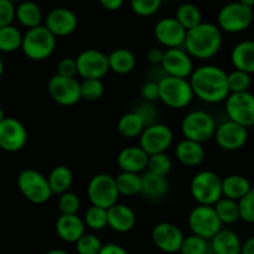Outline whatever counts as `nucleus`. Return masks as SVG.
Returning <instances> with one entry per match:
<instances>
[{
	"mask_svg": "<svg viewBox=\"0 0 254 254\" xmlns=\"http://www.w3.org/2000/svg\"><path fill=\"white\" fill-rule=\"evenodd\" d=\"M193 96L205 103L225 102L230 94L227 73L215 64H203L193 69L189 79Z\"/></svg>",
	"mask_w": 254,
	"mask_h": 254,
	"instance_id": "obj_1",
	"label": "nucleus"
},
{
	"mask_svg": "<svg viewBox=\"0 0 254 254\" xmlns=\"http://www.w3.org/2000/svg\"><path fill=\"white\" fill-rule=\"evenodd\" d=\"M222 42V31L217 25L202 21L186 31L184 47L192 59L210 60L220 52Z\"/></svg>",
	"mask_w": 254,
	"mask_h": 254,
	"instance_id": "obj_2",
	"label": "nucleus"
},
{
	"mask_svg": "<svg viewBox=\"0 0 254 254\" xmlns=\"http://www.w3.org/2000/svg\"><path fill=\"white\" fill-rule=\"evenodd\" d=\"M56 40L45 25H40L29 29L22 35L21 50L27 59L32 61H44L54 54Z\"/></svg>",
	"mask_w": 254,
	"mask_h": 254,
	"instance_id": "obj_3",
	"label": "nucleus"
},
{
	"mask_svg": "<svg viewBox=\"0 0 254 254\" xmlns=\"http://www.w3.org/2000/svg\"><path fill=\"white\" fill-rule=\"evenodd\" d=\"M159 101L173 109L186 108L193 99V92L189 79L165 76L158 82Z\"/></svg>",
	"mask_w": 254,
	"mask_h": 254,
	"instance_id": "obj_4",
	"label": "nucleus"
},
{
	"mask_svg": "<svg viewBox=\"0 0 254 254\" xmlns=\"http://www.w3.org/2000/svg\"><path fill=\"white\" fill-rule=\"evenodd\" d=\"M190 191L198 205L213 206L222 198V180L213 171H200L191 180Z\"/></svg>",
	"mask_w": 254,
	"mask_h": 254,
	"instance_id": "obj_5",
	"label": "nucleus"
},
{
	"mask_svg": "<svg viewBox=\"0 0 254 254\" xmlns=\"http://www.w3.org/2000/svg\"><path fill=\"white\" fill-rule=\"evenodd\" d=\"M254 20L253 10L240 1L223 5L217 15V26L221 31L228 34H240L246 31Z\"/></svg>",
	"mask_w": 254,
	"mask_h": 254,
	"instance_id": "obj_6",
	"label": "nucleus"
},
{
	"mask_svg": "<svg viewBox=\"0 0 254 254\" xmlns=\"http://www.w3.org/2000/svg\"><path fill=\"white\" fill-rule=\"evenodd\" d=\"M216 128L217 127L213 117L205 111L190 112L181 122V131L185 139L200 144L213 138Z\"/></svg>",
	"mask_w": 254,
	"mask_h": 254,
	"instance_id": "obj_7",
	"label": "nucleus"
},
{
	"mask_svg": "<svg viewBox=\"0 0 254 254\" xmlns=\"http://www.w3.org/2000/svg\"><path fill=\"white\" fill-rule=\"evenodd\" d=\"M17 188L30 202L41 205L51 198L52 191L50 189L47 178L34 169L22 170L17 176Z\"/></svg>",
	"mask_w": 254,
	"mask_h": 254,
	"instance_id": "obj_8",
	"label": "nucleus"
},
{
	"mask_svg": "<svg viewBox=\"0 0 254 254\" xmlns=\"http://www.w3.org/2000/svg\"><path fill=\"white\" fill-rule=\"evenodd\" d=\"M87 195L92 206L108 210L118 203L119 192L117 190L116 180L108 174H98L91 179L87 188Z\"/></svg>",
	"mask_w": 254,
	"mask_h": 254,
	"instance_id": "obj_9",
	"label": "nucleus"
},
{
	"mask_svg": "<svg viewBox=\"0 0 254 254\" xmlns=\"http://www.w3.org/2000/svg\"><path fill=\"white\" fill-rule=\"evenodd\" d=\"M189 227L192 235L210 241L222 230V223L213 206L198 205L189 215Z\"/></svg>",
	"mask_w": 254,
	"mask_h": 254,
	"instance_id": "obj_10",
	"label": "nucleus"
},
{
	"mask_svg": "<svg viewBox=\"0 0 254 254\" xmlns=\"http://www.w3.org/2000/svg\"><path fill=\"white\" fill-rule=\"evenodd\" d=\"M225 108L228 121L241 124L247 129L254 126V94L250 91L228 94Z\"/></svg>",
	"mask_w": 254,
	"mask_h": 254,
	"instance_id": "obj_11",
	"label": "nucleus"
},
{
	"mask_svg": "<svg viewBox=\"0 0 254 254\" xmlns=\"http://www.w3.org/2000/svg\"><path fill=\"white\" fill-rule=\"evenodd\" d=\"M174 134L169 126L163 123H153L145 127L139 136V146L148 156L165 153L173 144Z\"/></svg>",
	"mask_w": 254,
	"mask_h": 254,
	"instance_id": "obj_12",
	"label": "nucleus"
},
{
	"mask_svg": "<svg viewBox=\"0 0 254 254\" xmlns=\"http://www.w3.org/2000/svg\"><path fill=\"white\" fill-rule=\"evenodd\" d=\"M74 60L77 74L83 79H102L109 71L108 56L99 50H84Z\"/></svg>",
	"mask_w": 254,
	"mask_h": 254,
	"instance_id": "obj_13",
	"label": "nucleus"
},
{
	"mask_svg": "<svg viewBox=\"0 0 254 254\" xmlns=\"http://www.w3.org/2000/svg\"><path fill=\"white\" fill-rule=\"evenodd\" d=\"M47 91L51 98L60 106H74L81 101L79 82L76 78L62 77L56 73L50 78L47 83Z\"/></svg>",
	"mask_w": 254,
	"mask_h": 254,
	"instance_id": "obj_14",
	"label": "nucleus"
},
{
	"mask_svg": "<svg viewBox=\"0 0 254 254\" xmlns=\"http://www.w3.org/2000/svg\"><path fill=\"white\" fill-rule=\"evenodd\" d=\"M27 130L16 118L5 117L0 123V149L7 153L19 151L26 145Z\"/></svg>",
	"mask_w": 254,
	"mask_h": 254,
	"instance_id": "obj_15",
	"label": "nucleus"
},
{
	"mask_svg": "<svg viewBox=\"0 0 254 254\" xmlns=\"http://www.w3.org/2000/svg\"><path fill=\"white\" fill-rule=\"evenodd\" d=\"M213 138L223 150H240L248 140V129L232 121H226L216 128Z\"/></svg>",
	"mask_w": 254,
	"mask_h": 254,
	"instance_id": "obj_16",
	"label": "nucleus"
},
{
	"mask_svg": "<svg viewBox=\"0 0 254 254\" xmlns=\"http://www.w3.org/2000/svg\"><path fill=\"white\" fill-rule=\"evenodd\" d=\"M161 67L168 76L178 78H190L193 72L192 57L185 51V49H166L164 51Z\"/></svg>",
	"mask_w": 254,
	"mask_h": 254,
	"instance_id": "obj_17",
	"label": "nucleus"
},
{
	"mask_svg": "<svg viewBox=\"0 0 254 254\" xmlns=\"http://www.w3.org/2000/svg\"><path fill=\"white\" fill-rule=\"evenodd\" d=\"M185 238L183 231L178 226L169 222H160L151 231V240L161 252L174 254L180 251Z\"/></svg>",
	"mask_w": 254,
	"mask_h": 254,
	"instance_id": "obj_18",
	"label": "nucleus"
},
{
	"mask_svg": "<svg viewBox=\"0 0 254 254\" xmlns=\"http://www.w3.org/2000/svg\"><path fill=\"white\" fill-rule=\"evenodd\" d=\"M154 35L160 45L166 49H176L184 46L186 30L179 24L175 17H163L154 27Z\"/></svg>",
	"mask_w": 254,
	"mask_h": 254,
	"instance_id": "obj_19",
	"label": "nucleus"
},
{
	"mask_svg": "<svg viewBox=\"0 0 254 254\" xmlns=\"http://www.w3.org/2000/svg\"><path fill=\"white\" fill-rule=\"evenodd\" d=\"M78 25V19L72 10L56 7L47 14L45 26L55 37H64L73 34Z\"/></svg>",
	"mask_w": 254,
	"mask_h": 254,
	"instance_id": "obj_20",
	"label": "nucleus"
},
{
	"mask_svg": "<svg viewBox=\"0 0 254 254\" xmlns=\"http://www.w3.org/2000/svg\"><path fill=\"white\" fill-rule=\"evenodd\" d=\"M108 227L118 233H127L135 226V213L129 206L116 203L107 210Z\"/></svg>",
	"mask_w": 254,
	"mask_h": 254,
	"instance_id": "obj_21",
	"label": "nucleus"
},
{
	"mask_svg": "<svg viewBox=\"0 0 254 254\" xmlns=\"http://www.w3.org/2000/svg\"><path fill=\"white\" fill-rule=\"evenodd\" d=\"M148 154L140 146H128L119 151L117 163L124 173L139 174L148 166Z\"/></svg>",
	"mask_w": 254,
	"mask_h": 254,
	"instance_id": "obj_22",
	"label": "nucleus"
},
{
	"mask_svg": "<svg viewBox=\"0 0 254 254\" xmlns=\"http://www.w3.org/2000/svg\"><path fill=\"white\" fill-rule=\"evenodd\" d=\"M56 233L64 242L76 243L86 233V225L78 215H61L56 221Z\"/></svg>",
	"mask_w": 254,
	"mask_h": 254,
	"instance_id": "obj_23",
	"label": "nucleus"
},
{
	"mask_svg": "<svg viewBox=\"0 0 254 254\" xmlns=\"http://www.w3.org/2000/svg\"><path fill=\"white\" fill-rule=\"evenodd\" d=\"M175 155L183 165L193 168L203 163L206 153L202 144L189 140V139H183L176 145Z\"/></svg>",
	"mask_w": 254,
	"mask_h": 254,
	"instance_id": "obj_24",
	"label": "nucleus"
},
{
	"mask_svg": "<svg viewBox=\"0 0 254 254\" xmlns=\"http://www.w3.org/2000/svg\"><path fill=\"white\" fill-rule=\"evenodd\" d=\"M231 62L235 69L246 73H254V42L245 40L236 45L231 52Z\"/></svg>",
	"mask_w": 254,
	"mask_h": 254,
	"instance_id": "obj_25",
	"label": "nucleus"
},
{
	"mask_svg": "<svg viewBox=\"0 0 254 254\" xmlns=\"http://www.w3.org/2000/svg\"><path fill=\"white\" fill-rule=\"evenodd\" d=\"M242 241L232 230H221L210 240L213 254H241Z\"/></svg>",
	"mask_w": 254,
	"mask_h": 254,
	"instance_id": "obj_26",
	"label": "nucleus"
},
{
	"mask_svg": "<svg viewBox=\"0 0 254 254\" xmlns=\"http://www.w3.org/2000/svg\"><path fill=\"white\" fill-rule=\"evenodd\" d=\"M169 183L164 176L155 175L153 173L146 171L141 176V191L140 193L149 200H160L168 193Z\"/></svg>",
	"mask_w": 254,
	"mask_h": 254,
	"instance_id": "obj_27",
	"label": "nucleus"
},
{
	"mask_svg": "<svg viewBox=\"0 0 254 254\" xmlns=\"http://www.w3.org/2000/svg\"><path fill=\"white\" fill-rule=\"evenodd\" d=\"M252 190V183L246 176L228 175L222 180V197L240 201Z\"/></svg>",
	"mask_w": 254,
	"mask_h": 254,
	"instance_id": "obj_28",
	"label": "nucleus"
},
{
	"mask_svg": "<svg viewBox=\"0 0 254 254\" xmlns=\"http://www.w3.org/2000/svg\"><path fill=\"white\" fill-rule=\"evenodd\" d=\"M15 19L29 30L41 25L42 11L36 2L24 0L15 6Z\"/></svg>",
	"mask_w": 254,
	"mask_h": 254,
	"instance_id": "obj_29",
	"label": "nucleus"
},
{
	"mask_svg": "<svg viewBox=\"0 0 254 254\" xmlns=\"http://www.w3.org/2000/svg\"><path fill=\"white\" fill-rule=\"evenodd\" d=\"M109 71L118 74H128L135 68L136 59L128 49H116L108 55Z\"/></svg>",
	"mask_w": 254,
	"mask_h": 254,
	"instance_id": "obj_30",
	"label": "nucleus"
},
{
	"mask_svg": "<svg viewBox=\"0 0 254 254\" xmlns=\"http://www.w3.org/2000/svg\"><path fill=\"white\" fill-rule=\"evenodd\" d=\"M145 127V121L136 111L128 112V113L123 114L118 122V131L124 138H136V136H140Z\"/></svg>",
	"mask_w": 254,
	"mask_h": 254,
	"instance_id": "obj_31",
	"label": "nucleus"
},
{
	"mask_svg": "<svg viewBox=\"0 0 254 254\" xmlns=\"http://www.w3.org/2000/svg\"><path fill=\"white\" fill-rule=\"evenodd\" d=\"M47 181H49L52 193L62 195L64 192H67L68 189L71 188L73 175H72V171L67 166L60 165L52 169L49 178H47Z\"/></svg>",
	"mask_w": 254,
	"mask_h": 254,
	"instance_id": "obj_32",
	"label": "nucleus"
},
{
	"mask_svg": "<svg viewBox=\"0 0 254 254\" xmlns=\"http://www.w3.org/2000/svg\"><path fill=\"white\" fill-rule=\"evenodd\" d=\"M174 17L178 20L179 24L186 31L192 29V27L197 26L198 24L202 22V14H201L200 9L195 4H191V2H184V4H181L176 9L175 16Z\"/></svg>",
	"mask_w": 254,
	"mask_h": 254,
	"instance_id": "obj_33",
	"label": "nucleus"
},
{
	"mask_svg": "<svg viewBox=\"0 0 254 254\" xmlns=\"http://www.w3.org/2000/svg\"><path fill=\"white\" fill-rule=\"evenodd\" d=\"M117 185V190H118L119 196H135L140 193L141 191V176L139 174L133 173H124L122 171L117 178H114Z\"/></svg>",
	"mask_w": 254,
	"mask_h": 254,
	"instance_id": "obj_34",
	"label": "nucleus"
},
{
	"mask_svg": "<svg viewBox=\"0 0 254 254\" xmlns=\"http://www.w3.org/2000/svg\"><path fill=\"white\" fill-rule=\"evenodd\" d=\"M22 34L14 25L0 27V52H15L21 49Z\"/></svg>",
	"mask_w": 254,
	"mask_h": 254,
	"instance_id": "obj_35",
	"label": "nucleus"
},
{
	"mask_svg": "<svg viewBox=\"0 0 254 254\" xmlns=\"http://www.w3.org/2000/svg\"><path fill=\"white\" fill-rule=\"evenodd\" d=\"M213 208L222 225H232L240 220V208L237 201L222 197L213 205Z\"/></svg>",
	"mask_w": 254,
	"mask_h": 254,
	"instance_id": "obj_36",
	"label": "nucleus"
},
{
	"mask_svg": "<svg viewBox=\"0 0 254 254\" xmlns=\"http://www.w3.org/2000/svg\"><path fill=\"white\" fill-rule=\"evenodd\" d=\"M83 222L86 227L91 228L92 231H102L108 226L107 221V210L97 206H91L84 213Z\"/></svg>",
	"mask_w": 254,
	"mask_h": 254,
	"instance_id": "obj_37",
	"label": "nucleus"
},
{
	"mask_svg": "<svg viewBox=\"0 0 254 254\" xmlns=\"http://www.w3.org/2000/svg\"><path fill=\"white\" fill-rule=\"evenodd\" d=\"M227 82L230 93H242L250 91L252 86V77L250 73L235 69L231 73H227Z\"/></svg>",
	"mask_w": 254,
	"mask_h": 254,
	"instance_id": "obj_38",
	"label": "nucleus"
},
{
	"mask_svg": "<svg viewBox=\"0 0 254 254\" xmlns=\"http://www.w3.org/2000/svg\"><path fill=\"white\" fill-rule=\"evenodd\" d=\"M171 168H173V161H171L170 156L166 153H160L149 156L148 166H146L149 173L166 178L171 171Z\"/></svg>",
	"mask_w": 254,
	"mask_h": 254,
	"instance_id": "obj_39",
	"label": "nucleus"
},
{
	"mask_svg": "<svg viewBox=\"0 0 254 254\" xmlns=\"http://www.w3.org/2000/svg\"><path fill=\"white\" fill-rule=\"evenodd\" d=\"M104 93V84L102 79H83L79 83V94L81 99L88 102L98 101Z\"/></svg>",
	"mask_w": 254,
	"mask_h": 254,
	"instance_id": "obj_40",
	"label": "nucleus"
},
{
	"mask_svg": "<svg viewBox=\"0 0 254 254\" xmlns=\"http://www.w3.org/2000/svg\"><path fill=\"white\" fill-rule=\"evenodd\" d=\"M210 245L208 241L198 237V236L191 235L184 238L183 245H181L180 254H206L207 253Z\"/></svg>",
	"mask_w": 254,
	"mask_h": 254,
	"instance_id": "obj_41",
	"label": "nucleus"
},
{
	"mask_svg": "<svg viewBox=\"0 0 254 254\" xmlns=\"http://www.w3.org/2000/svg\"><path fill=\"white\" fill-rule=\"evenodd\" d=\"M74 245L78 254H98L103 247L102 241L92 233H84Z\"/></svg>",
	"mask_w": 254,
	"mask_h": 254,
	"instance_id": "obj_42",
	"label": "nucleus"
},
{
	"mask_svg": "<svg viewBox=\"0 0 254 254\" xmlns=\"http://www.w3.org/2000/svg\"><path fill=\"white\" fill-rule=\"evenodd\" d=\"M163 0H130V7L138 16L148 17L156 14L161 7Z\"/></svg>",
	"mask_w": 254,
	"mask_h": 254,
	"instance_id": "obj_43",
	"label": "nucleus"
},
{
	"mask_svg": "<svg viewBox=\"0 0 254 254\" xmlns=\"http://www.w3.org/2000/svg\"><path fill=\"white\" fill-rule=\"evenodd\" d=\"M79 197L74 192L67 191L60 195L59 210L61 215H77L79 210Z\"/></svg>",
	"mask_w": 254,
	"mask_h": 254,
	"instance_id": "obj_44",
	"label": "nucleus"
},
{
	"mask_svg": "<svg viewBox=\"0 0 254 254\" xmlns=\"http://www.w3.org/2000/svg\"><path fill=\"white\" fill-rule=\"evenodd\" d=\"M240 220L247 223H254V191L251 190L246 196L238 201Z\"/></svg>",
	"mask_w": 254,
	"mask_h": 254,
	"instance_id": "obj_45",
	"label": "nucleus"
},
{
	"mask_svg": "<svg viewBox=\"0 0 254 254\" xmlns=\"http://www.w3.org/2000/svg\"><path fill=\"white\" fill-rule=\"evenodd\" d=\"M15 20V4L9 0H0V27L12 25Z\"/></svg>",
	"mask_w": 254,
	"mask_h": 254,
	"instance_id": "obj_46",
	"label": "nucleus"
},
{
	"mask_svg": "<svg viewBox=\"0 0 254 254\" xmlns=\"http://www.w3.org/2000/svg\"><path fill=\"white\" fill-rule=\"evenodd\" d=\"M57 74L62 77H68V78H74V76L77 74L76 60L69 59V57L61 60L57 66Z\"/></svg>",
	"mask_w": 254,
	"mask_h": 254,
	"instance_id": "obj_47",
	"label": "nucleus"
},
{
	"mask_svg": "<svg viewBox=\"0 0 254 254\" xmlns=\"http://www.w3.org/2000/svg\"><path fill=\"white\" fill-rule=\"evenodd\" d=\"M141 97L145 99L146 102L151 103L159 99V86L158 82L149 81L141 86Z\"/></svg>",
	"mask_w": 254,
	"mask_h": 254,
	"instance_id": "obj_48",
	"label": "nucleus"
},
{
	"mask_svg": "<svg viewBox=\"0 0 254 254\" xmlns=\"http://www.w3.org/2000/svg\"><path fill=\"white\" fill-rule=\"evenodd\" d=\"M98 254H129L127 250H124L122 246L116 245V243H107L103 245L101 252Z\"/></svg>",
	"mask_w": 254,
	"mask_h": 254,
	"instance_id": "obj_49",
	"label": "nucleus"
},
{
	"mask_svg": "<svg viewBox=\"0 0 254 254\" xmlns=\"http://www.w3.org/2000/svg\"><path fill=\"white\" fill-rule=\"evenodd\" d=\"M163 57H164V51L160 49H150L146 54V59L150 64H161V61H163Z\"/></svg>",
	"mask_w": 254,
	"mask_h": 254,
	"instance_id": "obj_50",
	"label": "nucleus"
},
{
	"mask_svg": "<svg viewBox=\"0 0 254 254\" xmlns=\"http://www.w3.org/2000/svg\"><path fill=\"white\" fill-rule=\"evenodd\" d=\"M101 6L108 11H117L124 5V0H98Z\"/></svg>",
	"mask_w": 254,
	"mask_h": 254,
	"instance_id": "obj_51",
	"label": "nucleus"
},
{
	"mask_svg": "<svg viewBox=\"0 0 254 254\" xmlns=\"http://www.w3.org/2000/svg\"><path fill=\"white\" fill-rule=\"evenodd\" d=\"M241 254H254V236L247 238L245 242H242Z\"/></svg>",
	"mask_w": 254,
	"mask_h": 254,
	"instance_id": "obj_52",
	"label": "nucleus"
},
{
	"mask_svg": "<svg viewBox=\"0 0 254 254\" xmlns=\"http://www.w3.org/2000/svg\"><path fill=\"white\" fill-rule=\"evenodd\" d=\"M238 1L242 5H245V6L251 7V9L254 6V0H238Z\"/></svg>",
	"mask_w": 254,
	"mask_h": 254,
	"instance_id": "obj_53",
	"label": "nucleus"
},
{
	"mask_svg": "<svg viewBox=\"0 0 254 254\" xmlns=\"http://www.w3.org/2000/svg\"><path fill=\"white\" fill-rule=\"evenodd\" d=\"M44 254H69V253H67L66 251L64 250H51V251H47V252H45Z\"/></svg>",
	"mask_w": 254,
	"mask_h": 254,
	"instance_id": "obj_54",
	"label": "nucleus"
},
{
	"mask_svg": "<svg viewBox=\"0 0 254 254\" xmlns=\"http://www.w3.org/2000/svg\"><path fill=\"white\" fill-rule=\"evenodd\" d=\"M2 73H4V62H2V60L0 59V78H1Z\"/></svg>",
	"mask_w": 254,
	"mask_h": 254,
	"instance_id": "obj_55",
	"label": "nucleus"
},
{
	"mask_svg": "<svg viewBox=\"0 0 254 254\" xmlns=\"http://www.w3.org/2000/svg\"><path fill=\"white\" fill-rule=\"evenodd\" d=\"M4 118H5L4 111H2V108H1V107H0V123H1V122L4 121Z\"/></svg>",
	"mask_w": 254,
	"mask_h": 254,
	"instance_id": "obj_56",
	"label": "nucleus"
},
{
	"mask_svg": "<svg viewBox=\"0 0 254 254\" xmlns=\"http://www.w3.org/2000/svg\"><path fill=\"white\" fill-rule=\"evenodd\" d=\"M9 1H11L12 4H16V2H17V4H19V2L24 1V0H9Z\"/></svg>",
	"mask_w": 254,
	"mask_h": 254,
	"instance_id": "obj_57",
	"label": "nucleus"
},
{
	"mask_svg": "<svg viewBox=\"0 0 254 254\" xmlns=\"http://www.w3.org/2000/svg\"><path fill=\"white\" fill-rule=\"evenodd\" d=\"M252 190L254 191V181H253V183H252Z\"/></svg>",
	"mask_w": 254,
	"mask_h": 254,
	"instance_id": "obj_58",
	"label": "nucleus"
},
{
	"mask_svg": "<svg viewBox=\"0 0 254 254\" xmlns=\"http://www.w3.org/2000/svg\"><path fill=\"white\" fill-rule=\"evenodd\" d=\"M252 41H253V42H254V37H253V40H252Z\"/></svg>",
	"mask_w": 254,
	"mask_h": 254,
	"instance_id": "obj_59",
	"label": "nucleus"
}]
</instances>
